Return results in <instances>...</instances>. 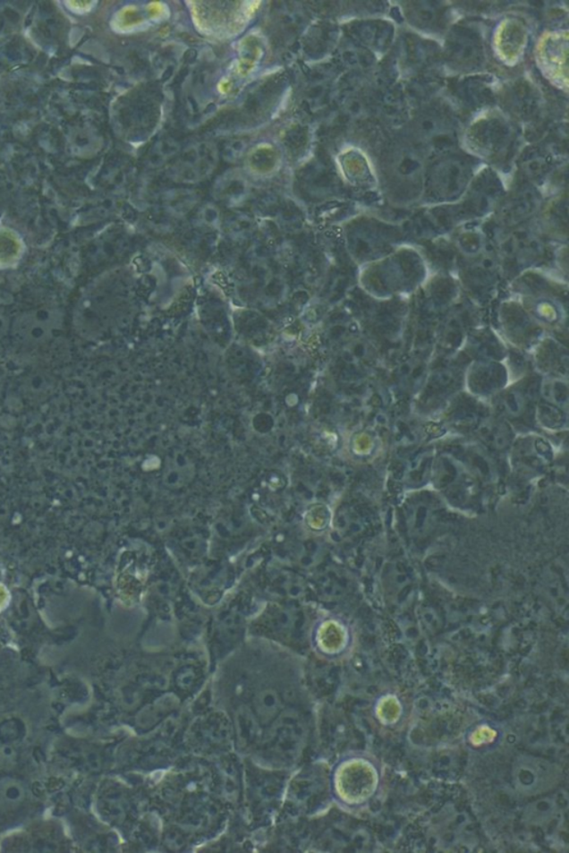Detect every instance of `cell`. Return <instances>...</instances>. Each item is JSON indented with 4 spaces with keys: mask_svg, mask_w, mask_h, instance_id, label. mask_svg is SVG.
Instances as JSON below:
<instances>
[{
    "mask_svg": "<svg viewBox=\"0 0 569 853\" xmlns=\"http://www.w3.org/2000/svg\"><path fill=\"white\" fill-rule=\"evenodd\" d=\"M25 799L26 788L21 780L12 777L0 779V814L17 810Z\"/></svg>",
    "mask_w": 569,
    "mask_h": 853,
    "instance_id": "2",
    "label": "cell"
},
{
    "mask_svg": "<svg viewBox=\"0 0 569 853\" xmlns=\"http://www.w3.org/2000/svg\"><path fill=\"white\" fill-rule=\"evenodd\" d=\"M339 777V793L343 802L362 808L378 795L380 782L378 765L365 755H354L344 763Z\"/></svg>",
    "mask_w": 569,
    "mask_h": 853,
    "instance_id": "1",
    "label": "cell"
},
{
    "mask_svg": "<svg viewBox=\"0 0 569 853\" xmlns=\"http://www.w3.org/2000/svg\"><path fill=\"white\" fill-rule=\"evenodd\" d=\"M17 751L11 745L0 746V770L2 772H11L17 764Z\"/></svg>",
    "mask_w": 569,
    "mask_h": 853,
    "instance_id": "3",
    "label": "cell"
}]
</instances>
